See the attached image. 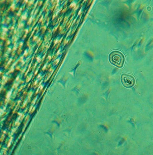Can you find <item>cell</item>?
Here are the masks:
<instances>
[{"label":"cell","mask_w":153,"mask_h":155,"mask_svg":"<svg viewBox=\"0 0 153 155\" xmlns=\"http://www.w3.org/2000/svg\"><path fill=\"white\" fill-rule=\"evenodd\" d=\"M121 79L122 84L127 88H132L135 84V78L131 75L123 74L121 75Z\"/></svg>","instance_id":"7a4b0ae2"},{"label":"cell","mask_w":153,"mask_h":155,"mask_svg":"<svg viewBox=\"0 0 153 155\" xmlns=\"http://www.w3.org/2000/svg\"><path fill=\"white\" fill-rule=\"evenodd\" d=\"M109 60L111 64L120 68L123 67L125 62L124 54L117 51H113L110 54Z\"/></svg>","instance_id":"6da1fadb"}]
</instances>
